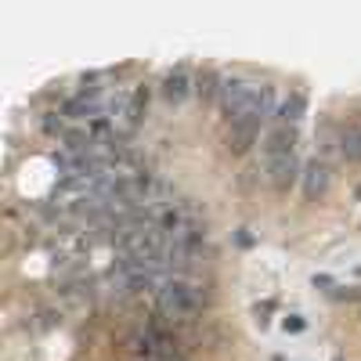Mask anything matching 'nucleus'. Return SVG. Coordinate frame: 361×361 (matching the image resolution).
Returning a JSON list of instances; mask_svg holds the SVG:
<instances>
[{
  "instance_id": "1",
  "label": "nucleus",
  "mask_w": 361,
  "mask_h": 361,
  "mask_svg": "<svg viewBox=\"0 0 361 361\" xmlns=\"http://www.w3.org/2000/svg\"><path fill=\"white\" fill-rule=\"evenodd\" d=\"M210 304V293L199 286L195 278L170 275L159 289H155V315L170 325H188L202 315V307Z\"/></svg>"
},
{
  "instance_id": "2",
  "label": "nucleus",
  "mask_w": 361,
  "mask_h": 361,
  "mask_svg": "<svg viewBox=\"0 0 361 361\" xmlns=\"http://www.w3.org/2000/svg\"><path fill=\"white\" fill-rule=\"evenodd\" d=\"M253 105H257V84L253 80H242V76H224V87H221V116L231 123H242V119H257L253 116Z\"/></svg>"
},
{
  "instance_id": "3",
  "label": "nucleus",
  "mask_w": 361,
  "mask_h": 361,
  "mask_svg": "<svg viewBox=\"0 0 361 361\" xmlns=\"http://www.w3.org/2000/svg\"><path fill=\"white\" fill-rule=\"evenodd\" d=\"M264 174H268V184L275 192H289V188L304 177V166H300V155L289 152V155H278V159L264 163Z\"/></svg>"
},
{
  "instance_id": "4",
  "label": "nucleus",
  "mask_w": 361,
  "mask_h": 361,
  "mask_svg": "<svg viewBox=\"0 0 361 361\" xmlns=\"http://www.w3.org/2000/svg\"><path fill=\"white\" fill-rule=\"evenodd\" d=\"M159 94H163V101L166 105H184L188 98L195 94V76L188 72V66H177V69H170L163 80H159Z\"/></svg>"
},
{
  "instance_id": "5",
  "label": "nucleus",
  "mask_w": 361,
  "mask_h": 361,
  "mask_svg": "<svg viewBox=\"0 0 361 361\" xmlns=\"http://www.w3.org/2000/svg\"><path fill=\"white\" fill-rule=\"evenodd\" d=\"M296 145H300V130L286 127V123H275V127L268 130V137H264L260 155H264V163H268V159H278V155L296 152Z\"/></svg>"
},
{
  "instance_id": "6",
  "label": "nucleus",
  "mask_w": 361,
  "mask_h": 361,
  "mask_svg": "<svg viewBox=\"0 0 361 361\" xmlns=\"http://www.w3.org/2000/svg\"><path fill=\"white\" fill-rule=\"evenodd\" d=\"M260 130H264V119H242V123H231L228 127V152L231 155H246L249 148L260 141Z\"/></svg>"
},
{
  "instance_id": "7",
  "label": "nucleus",
  "mask_w": 361,
  "mask_h": 361,
  "mask_svg": "<svg viewBox=\"0 0 361 361\" xmlns=\"http://www.w3.org/2000/svg\"><path fill=\"white\" fill-rule=\"evenodd\" d=\"M329 181H333L329 166H325L322 159H311V163L304 166V177H300V184H304V199H307V202H318V199L329 192Z\"/></svg>"
},
{
  "instance_id": "8",
  "label": "nucleus",
  "mask_w": 361,
  "mask_h": 361,
  "mask_svg": "<svg viewBox=\"0 0 361 361\" xmlns=\"http://www.w3.org/2000/svg\"><path fill=\"white\" fill-rule=\"evenodd\" d=\"M221 87H224V76L217 72V69H199L195 76V98L202 105H221Z\"/></svg>"
},
{
  "instance_id": "9",
  "label": "nucleus",
  "mask_w": 361,
  "mask_h": 361,
  "mask_svg": "<svg viewBox=\"0 0 361 361\" xmlns=\"http://www.w3.org/2000/svg\"><path fill=\"white\" fill-rule=\"evenodd\" d=\"M307 116V94L304 90H293L289 98H282L275 123H286V127H300V119Z\"/></svg>"
},
{
  "instance_id": "10",
  "label": "nucleus",
  "mask_w": 361,
  "mask_h": 361,
  "mask_svg": "<svg viewBox=\"0 0 361 361\" xmlns=\"http://www.w3.org/2000/svg\"><path fill=\"white\" fill-rule=\"evenodd\" d=\"M40 130H43L47 137H55V141H66V134L72 130V123L61 116V108H55V113H43V116H40Z\"/></svg>"
},
{
  "instance_id": "11",
  "label": "nucleus",
  "mask_w": 361,
  "mask_h": 361,
  "mask_svg": "<svg viewBox=\"0 0 361 361\" xmlns=\"http://www.w3.org/2000/svg\"><path fill=\"white\" fill-rule=\"evenodd\" d=\"M340 152H343V159L361 163V127H347L340 134Z\"/></svg>"
},
{
  "instance_id": "12",
  "label": "nucleus",
  "mask_w": 361,
  "mask_h": 361,
  "mask_svg": "<svg viewBox=\"0 0 361 361\" xmlns=\"http://www.w3.org/2000/svg\"><path fill=\"white\" fill-rule=\"evenodd\" d=\"M282 329H286L289 336H300L304 329H307V318L304 315H286V318H282Z\"/></svg>"
},
{
  "instance_id": "13",
  "label": "nucleus",
  "mask_w": 361,
  "mask_h": 361,
  "mask_svg": "<svg viewBox=\"0 0 361 361\" xmlns=\"http://www.w3.org/2000/svg\"><path fill=\"white\" fill-rule=\"evenodd\" d=\"M311 286H315V289H322V293H329V296L336 293V282L329 278V275H315V278H311Z\"/></svg>"
},
{
  "instance_id": "14",
  "label": "nucleus",
  "mask_w": 361,
  "mask_h": 361,
  "mask_svg": "<svg viewBox=\"0 0 361 361\" xmlns=\"http://www.w3.org/2000/svg\"><path fill=\"white\" fill-rule=\"evenodd\" d=\"M271 311H275V304H264V307H257V311H253V315H257V325H260V329H264V325L271 322V318H268Z\"/></svg>"
},
{
  "instance_id": "15",
  "label": "nucleus",
  "mask_w": 361,
  "mask_h": 361,
  "mask_svg": "<svg viewBox=\"0 0 361 361\" xmlns=\"http://www.w3.org/2000/svg\"><path fill=\"white\" fill-rule=\"evenodd\" d=\"M336 300H361V289H336Z\"/></svg>"
},
{
  "instance_id": "16",
  "label": "nucleus",
  "mask_w": 361,
  "mask_h": 361,
  "mask_svg": "<svg viewBox=\"0 0 361 361\" xmlns=\"http://www.w3.org/2000/svg\"><path fill=\"white\" fill-rule=\"evenodd\" d=\"M155 361H188L181 351H170V354H163V358H155Z\"/></svg>"
},
{
  "instance_id": "17",
  "label": "nucleus",
  "mask_w": 361,
  "mask_h": 361,
  "mask_svg": "<svg viewBox=\"0 0 361 361\" xmlns=\"http://www.w3.org/2000/svg\"><path fill=\"white\" fill-rule=\"evenodd\" d=\"M239 246H253V235H246V228L239 231Z\"/></svg>"
},
{
  "instance_id": "18",
  "label": "nucleus",
  "mask_w": 361,
  "mask_h": 361,
  "mask_svg": "<svg viewBox=\"0 0 361 361\" xmlns=\"http://www.w3.org/2000/svg\"><path fill=\"white\" fill-rule=\"evenodd\" d=\"M354 199H358V202H361V184H358V188H354Z\"/></svg>"
},
{
  "instance_id": "19",
  "label": "nucleus",
  "mask_w": 361,
  "mask_h": 361,
  "mask_svg": "<svg viewBox=\"0 0 361 361\" xmlns=\"http://www.w3.org/2000/svg\"><path fill=\"white\" fill-rule=\"evenodd\" d=\"M333 361H343V354H333Z\"/></svg>"
}]
</instances>
